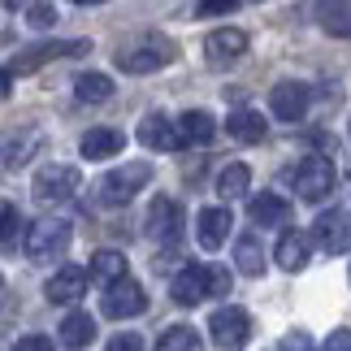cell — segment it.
<instances>
[{
    "instance_id": "cell-1",
    "label": "cell",
    "mask_w": 351,
    "mask_h": 351,
    "mask_svg": "<svg viewBox=\"0 0 351 351\" xmlns=\"http://www.w3.org/2000/svg\"><path fill=\"white\" fill-rule=\"evenodd\" d=\"M147 178H152V165H147V160H126L121 169H109L96 182V199L104 208H117V204H126V199H134V191H143Z\"/></svg>"
},
{
    "instance_id": "cell-2",
    "label": "cell",
    "mask_w": 351,
    "mask_h": 351,
    "mask_svg": "<svg viewBox=\"0 0 351 351\" xmlns=\"http://www.w3.org/2000/svg\"><path fill=\"white\" fill-rule=\"evenodd\" d=\"M22 247H26L31 261L52 265V261H61V256L70 252V226H65V221H35L31 230H26Z\"/></svg>"
},
{
    "instance_id": "cell-3",
    "label": "cell",
    "mask_w": 351,
    "mask_h": 351,
    "mask_svg": "<svg viewBox=\"0 0 351 351\" xmlns=\"http://www.w3.org/2000/svg\"><path fill=\"white\" fill-rule=\"evenodd\" d=\"M83 52H91V39H48V44H31L13 57V74H35V70H44L48 61L83 57Z\"/></svg>"
},
{
    "instance_id": "cell-4",
    "label": "cell",
    "mask_w": 351,
    "mask_h": 351,
    "mask_svg": "<svg viewBox=\"0 0 351 351\" xmlns=\"http://www.w3.org/2000/svg\"><path fill=\"white\" fill-rule=\"evenodd\" d=\"M208 334H213V347L217 351H243L252 339V317L243 313V308H217V313L208 317Z\"/></svg>"
},
{
    "instance_id": "cell-5",
    "label": "cell",
    "mask_w": 351,
    "mask_h": 351,
    "mask_svg": "<svg viewBox=\"0 0 351 351\" xmlns=\"http://www.w3.org/2000/svg\"><path fill=\"white\" fill-rule=\"evenodd\" d=\"M113 61H117L121 74H152V70L173 61V44L169 39H143V44H134V48L113 52Z\"/></svg>"
},
{
    "instance_id": "cell-6",
    "label": "cell",
    "mask_w": 351,
    "mask_h": 351,
    "mask_svg": "<svg viewBox=\"0 0 351 351\" xmlns=\"http://www.w3.org/2000/svg\"><path fill=\"white\" fill-rule=\"evenodd\" d=\"M295 191H300V199H308V204L326 199L334 191V160L330 156H304L300 169H295Z\"/></svg>"
},
{
    "instance_id": "cell-7",
    "label": "cell",
    "mask_w": 351,
    "mask_h": 351,
    "mask_svg": "<svg viewBox=\"0 0 351 351\" xmlns=\"http://www.w3.org/2000/svg\"><path fill=\"white\" fill-rule=\"evenodd\" d=\"M182 226H186V213H182L178 199L156 195L152 208H147V234H152L160 247H173V243L182 239Z\"/></svg>"
},
{
    "instance_id": "cell-8",
    "label": "cell",
    "mask_w": 351,
    "mask_h": 351,
    "mask_svg": "<svg viewBox=\"0 0 351 351\" xmlns=\"http://www.w3.org/2000/svg\"><path fill=\"white\" fill-rule=\"evenodd\" d=\"M31 191H35L39 204H65V199H74V191H78V169L74 165H44L35 173Z\"/></svg>"
},
{
    "instance_id": "cell-9",
    "label": "cell",
    "mask_w": 351,
    "mask_h": 351,
    "mask_svg": "<svg viewBox=\"0 0 351 351\" xmlns=\"http://www.w3.org/2000/svg\"><path fill=\"white\" fill-rule=\"evenodd\" d=\"M169 295H173V304H182V308L204 304L208 295H213V269L208 265H186V269H178L173 282H169Z\"/></svg>"
},
{
    "instance_id": "cell-10",
    "label": "cell",
    "mask_w": 351,
    "mask_h": 351,
    "mask_svg": "<svg viewBox=\"0 0 351 351\" xmlns=\"http://www.w3.org/2000/svg\"><path fill=\"white\" fill-rule=\"evenodd\" d=\"M39 147H44V130H39V126H22V130L0 134V173L26 165Z\"/></svg>"
},
{
    "instance_id": "cell-11",
    "label": "cell",
    "mask_w": 351,
    "mask_h": 351,
    "mask_svg": "<svg viewBox=\"0 0 351 351\" xmlns=\"http://www.w3.org/2000/svg\"><path fill=\"white\" fill-rule=\"evenodd\" d=\"M143 308H147V295L134 278H121L113 287H104V317L121 321V317H139Z\"/></svg>"
},
{
    "instance_id": "cell-12",
    "label": "cell",
    "mask_w": 351,
    "mask_h": 351,
    "mask_svg": "<svg viewBox=\"0 0 351 351\" xmlns=\"http://www.w3.org/2000/svg\"><path fill=\"white\" fill-rule=\"evenodd\" d=\"M139 143L152 147V152H178V147H186L178 121H169L165 113H147L139 121Z\"/></svg>"
},
{
    "instance_id": "cell-13",
    "label": "cell",
    "mask_w": 351,
    "mask_h": 351,
    "mask_svg": "<svg viewBox=\"0 0 351 351\" xmlns=\"http://www.w3.org/2000/svg\"><path fill=\"white\" fill-rule=\"evenodd\" d=\"M317 243L326 247L330 256H339V252H351V213L343 208H330V213H321L317 217Z\"/></svg>"
},
{
    "instance_id": "cell-14",
    "label": "cell",
    "mask_w": 351,
    "mask_h": 351,
    "mask_svg": "<svg viewBox=\"0 0 351 351\" xmlns=\"http://www.w3.org/2000/svg\"><path fill=\"white\" fill-rule=\"evenodd\" d=\"M308 87L304 83H278L274 91H269V109H274L278 121H304L308 113Z\"/></svg>"
},
{
    "instance_id": "cell-15",
    "label": "cell",
    "mask_w": 351,
    "mask_h": 351,
    "mask_svg": "<svg viewBox=\"0 0 351 351\" xmlns=\"http://www.w3.org/2000/svg\"><path fill=\"white\" fill-rule=\"evenodd\" d=\"M87 278H91V269H78V265H61L57 274L48 278V287H44L48 304H74L78 295L87 291Z\"/></svg>"
},
{
    "instance_id": "cell-16",
    "label": "cell",
    "mask_w": 351,
    "mask_h": 351,
    "mask_svg": "<svg viewBox=\"0 0 351 351\" xmlns=\"http://www.w3.org/2000/svg\"><path fill=\"white\" fill-rule=\"evenodd\" d=\"M230 226H234L230 208H199V217H195L199 247H204V252H217L221 243H226V234H230Z\"/></svg>"
},
{
    "instance_id": "cell-17",
    "label": "cell",
    "mask_w": 351,
    "mask_h": 351,
    "mask_svg": "<svg viewBox=\"0 0 351 351\" xmlns=\"http://www.w3.org/2000/svg\"><path fill=\"white\" fill-rule=\"evenodd\" d=\"M204 52L213 65H226V61H239L243 52H247V35L239 31V26H221V31H213L204 39Z\"/></svg>"
},
{
    "instance_id": "cell-18",
    "label": "cell",
    "mask_w": 351,
    "mask_h": 351,
    "mask_svg": "<svg viewBox=\"0 0 351 351\" xmlns=\"http://www.w3.org/2000/svg\"><path fill=\"white\" fill-rule=\"evenodd\" d=\"M121 147H126V134H121V130H113V126H96V130H87L83 139H78V152H83L87 160L117 156Z\"/></svg>"
},
{
    "instance_id": "cell-19",
    "label": "cell",
    "mask_w": 351,
    "mask_h": 351,
    "mask_svg": "<svg viewBox=\"0 0 351 351\" xmlns=\"http://www.w3.org/2000/svg\"><path fill=\"white\" fill-rule=\"evenodd\" d=\"M247 217L256 226H287L291 221V204L282 195H274V191H261V195L247 199Z\"/></svg>"
},
{
    "instance_id": "cell-20",
    "label": "cell",
    "mask_w": 351,
    "mask_h": 351,
    "mask_svg": "<svg viewBox=\"0 0 351 351\" xmlns=\"http://www.w3.org/2000/svg\"><path fill=\"white\" fill-rule=\"evenodd\" d=\"M308 256H313V243H308V234H300V230H287L278 239V247H274V261L287 269V274H300L308 265Z\"/></svg>"
},
{
    "instance_id": "cell-21",
    "label": "cell",
    "mask_w": 351,
    "mask_h": 351,
    "mask_svg": "<svg viewBox=\"0 0 351 351\" xmlns=\"http://www.w3.org/2000/svg\"><path fill=\"white\" fill-rule=\"evenodd\" d=\"M317 22L334 39H351V0H317Z\"/></svg>"
},
{
    "instance_id": "cell-22",
    "label": "cell",
    "mask_w": 351,
    "mask_h": 351,
    "mask_svg": "<svg viewBox=\"0 0 351 351\" xmlns=\"http://www.w3.org/2000/svg\"><path fill=\"white\" fill-rule=\"evenodd\" d=\"M91 339H96V321H91V313H70L61 321V343L70 351H83Z\"/></svg>"
},
{
    "instance_id": "cell-23",
    "label": "cell",
    "mask_w": 351,
    "mask_h": 351,
    "mask_svg": "<svg viewBox=\"0 0 351 351\" xmlns=\"http://www.w3.org/2000/svg\"><path fill=\"white\" fill-rule=\"evenodd\" d=\"M226 134H230V139H239V143H261V139H265V121H261V113L239 109V113L226 117Z\"/></svg>"
},
{
    "instance_id": "cell-24",
    "label": "cell",
    "mask_w": 351,
    "mask_h": 351,
    "mask_svg": "<svg viewBox=\"0 0 351 351\" xmlns=\"http://www.w3.org/2000/svg\"><path fill=\"white\" fill-rule=\"evenodd\" d=\"M178 130H182V139L186 143H213V134H217V121H213V113H204V109H191V113H182L178 117Z\"/></svg>"
},
{
    "instance_id": "cell-25",
    "label": "cell",
    "mask_w": 351,
    "mask_h": 351,
    "mask_svg": "<svg viewBox=\"0 0 351 351\" xmlns=\"http://www.w3.org/2000/svg\"><path fill=\"white\" fill-rule=\"evenodd\" d=\"M126 256H121V252H109V247H104V252H96V256H91V278H96V282H104V287H113V282H121V278H130L126 274Z\"/></svg>"
},
{
    "instance_id": "cell-26",
    "label": "cell",
    "mask_w": 351,
    "mask_h": 351,
    "mask_svg": "<svg viewBox=\"0 0 351 351\" xmlns=\"http://www.w3.org/2000/svg\"><path fill=\"white\" fill-rule=\"evenodd\" d=\"M234 265H239V274H247V278H261L265 274V247H261V239H256V234H243L234 243Z\"/></svg>"
},
{
    "instance_id": "cell-27",
    "label": "cell",
    "mask_w": 351,
    "mask_h": 351,
    "mask_svg": "<svg viewBox=\"0 0 351 351\" xmlns=\"http://www.w3.org/2000/svg\"><path fill=\"white\" fill-rule=\"evenodd\" d=\"M74 96L83 100V104H104V100L113 96L109 74H78L74 78Z\"/></svg>"
},
{
    "instance_id": "cell-28",
    "label": "cell",
    "mask_w": 351,
    "mask_h": 351,
    "mask_svg": "<svg viewBox=\"0 0 351 351\" xmlns=\"http://www.w3.org/2000/svg\"><path fill=\"white\" fill-rule=\"evenodd\" d=\"M247 182H252V169L243 165V160H234V165H226L217 173V195L221 199H239L243 191H247Z\"/></svg>"
},
{
    "instance_id": "cell-29",
    "label": "cell",
    "mask_w": 351,
    "mask_h": 351,
    "mask_svg": "<svg viewBox=\"0 0 351 351\" xmlns=\"http://www.w3.org/2000/svg\"><path fill=\"white\" fill-rule=\"evenodd\" d=\"M156 351H204V339H199L191 326H169L156 339Z\"/></svg>"
},
{
    "instance_id": "cell-30",
    "label": "cell",
    "mask_w": 351,
    "mask_h": 351,
    "mask_svg": "<svg viewBox=\"0 0 351 351\" xmlns=\"http://www.w3.org/2000/svg\"><path fill=\"white\" fill-rule=\"evenodd\" d=\"M26 22H31V26H35V31H48V26H52V22H57V9H52V5H48V0H35V5H31V9H26Z\"/></svg>"
},
{
    "instance_id": "cell-31",
    "label": "cell",
    "mask_w": 351,
    "mask_h": 351,
    "mask_svg": "<svg viewBox=\"0 0 351 351\" xmlns=\"http://www.w3.org/2000/svg\"><path fill=\"white\" fill-rule=\"evenodd\" d=\"M18 226H22V213L13 208V204H0V243L18 239Z\"/></svg>"
},
{
    "instance_id": "cell-32",
    "label": "cell",
    "mask_w": 351,
    "mask_h": 351,
    "mask_svg": "<svg viewBox=\"0 0 351 351\" xmlns=\"http://www.w3.org/2000/svg\"><path fill=\"white\" fill-rule=\"evenodd\" d=\"M239 9V0H199V18H221V13H234Z\"/></svg>"
},
{
    "instance_id": "cell-33",
    "label": "cell",
    "mask_w": 351,
    "mask_h": 351,
    "mask_svg": "<svg viewBox=\"0 0 351 351\" xmlns=\"http://www.w3.org/2000/svg\"><path fill=\"white\" fill-rule=\"evenodd\" d=\"M278 351H313V339H308L304 330H291L287 339H282V347Z\"/></svg>"
},
{
    "instance_id": "cell-34",
    "label": "cell",
    "mask_w": 351,
    "mask_h": 351,
    "mask_svg": "<svg viewBox=\"0 0 351 351\" xmlns=\"http://www.w3.org/2000/svg\"><path fill=\"white\" fill-rule=\"evenodd\" d=\"M13 351H52V339H44V334H26V339L13 343Z\"/></svg>"
},
{
    "instance_id": "cell-35",
    "label": "cell",
    "mask_w": 351,
    "mask_h": 351,
    "mask_svg": "<svg viewBox=\"0 0 351 351\" xmlns=\"http://www.w3.org/2000/svg\"><path fill=\"white\" fill-rule=\"evenodd\" d=\"M104 351H143V339H139V334H117Z\"/></svg>"
},
{
    "instance_id": "cell-36",
    "label": "cell",
    "mask_w": 351,
    "mask_h": 351,
    "mask_svg": "<svg viewBox=\"0 0 351 351\" xmlns=\"http://www.w3.org/2000/svg\"><path fill=\"white\" fill-rule=\"evenodd\" d=\"M321 351H351V330H334Z\"/></svg>"
},
{
    "instance_id": "cell-37",
    "label": "cell",
    "mask_w": 351,
    "mask_h": 351,
    "mask_svg": "<svg viewBox=\"0 0 351 351\" xmlns=\"http://www.w3.org/2000/svg\"><path fill=\"white\" fill-rule=\"evenodd\" d=\"M208 269H213V295H230V274L217 265H208Z\"/></svg>"
},
{
    "instance_id": "cell-38",
    "label": "cell",
    "mask_w": 351,
    "mask_h": 351,
    "mask_svg": "<svg viewBox=\"0 0 351 351\" xmlns=\"http://www.w3.org/2000/svg\"><path fill=\"white\" fill-rule=\"evenodd\" d=\"M9 87H13V70H0V100L9 96Z\"/></svg>"
},
{
    "instance_id": "cell-39",
    "label": "cell",
    "mask_w": 351,
    "mask_h": 351,
    "mask_svg": "<svg viewBox=\"0 0 351 351\" xmlns=\"http://www.w3.org/2000/svg\"><path fill=\"white\" fill-rule=\"evenodd\" d=\"M5 300H9V282H5V274H0V308H5Z\"/></svg>"
},
{
    "instance_id": "cell-40",
    "label": "cell",
    "mask_w": 351,
    "mask_h": 351,
    "mask_svg": "<svg viewBox=\"0 0 351 351\" xmlns=\"http://www.w3.org/2000/svg\"><path fill=\"white\" fill-rule=\"evenodd\" d=\"M22 5H26V9H31V5H35V0H5V9H22Z\"/></svg>"
},
{
    "instance_id": "cell-41",
    "label": "cell",
    "mask_w": 351,
    "mask_h": 351,
    "mask_svg": "<svg viewBox=\"0 0 351 351\" xmlns=\"http://www.w3.org/2000/svg\"><path fill=\"white\" fill-rule=\"evenodd\" d=\"M74 5H104V0H74Z\"/></svg>"
}]
</instances>
